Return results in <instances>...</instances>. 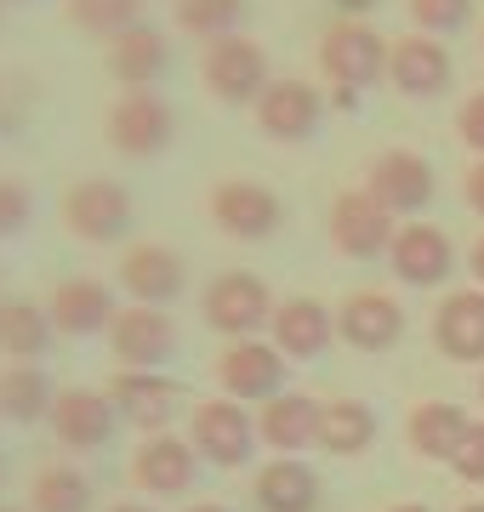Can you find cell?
Wrapping results in <instances>:
<instances>
[{
  "label": "cell",
  "instance_id": "6da1fadb",
  "mask_svg": "<svg viewBox=\"0 0 484 512\" xmlns=\"http://www.w3.org/2000/svg\"><path fill=\"white\" fill-rule=\"evenodd\" d=\"M319 69L342 92H365L388 74V40L376 35L365 18H336L319 40Z\"/></svg>",
  "mask_w": 484,
  "mask_h": 512
},
{
  "label": "cell",
  "instance_id": "7a4b0ae2",
  "mask_svg": "<svg viewBox=\"0 0 484 512\" xmlns=\"http://www.w3.org/2000/svg\"><path fill=\"white\" fill-rule=\"evenodd\" d=\"M103 131H109L114 154H126V160H154V154H166L171 137H177V109H171L160 92H126L109 109Z\"/></svg>",
  "mask_w": 484,
  "mask_h": 512
},
{
  "label": "cell",
  "instance_id": "3957f363",
  "mask_svg": "<svg viewBox=\"0 0 484 512\" xmlns=\"http://www.w3.org/2000/svg\"><path fill=\"white\" fill-rule=\"evenodd\" d=\"M274 291L262 285L257 274H245V268H228V274H217L211 285H205L200 296V313L211 330H223V336H234V342H245V336H257L262 319H274Z\"/></svg>",
  "mask_w": 484,
  "mask_h": 512
},
{
  "label": "cell",
  "instance_id": "277c9868",
  "mask_svg": "<svg viewBox=\"0 0 484 512\" xmlns=\"http://www.w3.org/2000/svg\"><path fill=\"white\" fill-rule=\"evenodd\" d=\"M131 188L114 183V177H80L69 194H63V228L86 245H109L131 228Z\"/></svg>",
  "mask_w": 484,
  "mask_h": 512
},
{
  "label": "cell",
  "instance_id": "5b68a950",
  "mask_svg": "<svg viewBox=\"0 0 484 512\" xmlns=\"http://www.w3.org/2000/svg\"><path fill=\"white\" fill-rule=\"evenodd\" d=\"M205 211H211V222L223 228L228 239H245V245H262V239L280 234L285 222V205L274 188L251 183V177H228V183L211 188V200H205Z\"/></svg>",
  "mask_w": 484,
  "mask_h": 512
},
{
  "label": "cell",
  "instance_id": "8992f818",
  "mask_svg": "<svg viewBox=\"0 0 484 512\" xmlns=\"http://www.w3.org/2000/svg\"><path fill=\"white\" fill-rule=\"evenodd\" d=\"M200 74H205V92L217 103H257L268 92V57H262L257 40H245V35L211 40Z\"/></svg>",
  "mask_w": 484,
  "mask_h": 512
},
{
  "label": "cell",
  "instance_id": "52a82bcc",
  "mask_svg": "<svg viewBox=\"0 0 484 512\" xmlns=\"http://www.w3.org/2000/svg\"><path fill=\"white\" fill-rule=\"evenodd\" d=\"M188 444H194L200 461H211V467H245V461H251V444H257V421L245 416L234 399L194 404Z\"/></svg>",
  "mask_w": 484,
  "mask_h": 512
},
{
  "label": "cell",
  "instance_id": "ba28073f",
  "mask_svg": "<svg viewBox=\"0 0 484 512\" xmlns=\"http://www.w3.org/2000/svg\"><path fill=\"white\" fill-rule=\"evenodd\" d=\"M365 194H371L388 217H416V211L433 200V165L422 160V154H410V148H388V154L371 165Z\"/></svg>",
  "mask_w": 484,
  "mask_h": 512
},
{
  "label": "cell",
  "instance_id": "9c48e42d",
  "mask_svg": "<svg viewBox=\"0 0 484 512\" xmlns=\"http://www.w3.org/2000/svg\"><path fill=\"white\" fill-rule=\"evenodd\" d=\"M325 120V103L308 80H268L257 97V131L268 143H308Z\"/></svg>",
  "mask_w": 484,
  "mask_h": 512
},
{
  "label": "cell",
  "instance_id": "30bf717a",
  "mask_svg": "<svg viewBox=\"0 0 484 512\" xmlns=\"http://www.w3.org/2000/svg\"><path fill=\"white\" fill-rule=\"evenodd\" d=\"M331 245L342 256L371 262V256H382L393 245V217L365 194V188H348V194L331 200Z\"/></svg>",
  "mask_w": 484,
  "mask_h": 512
},
{
  "label": "cell",
  "instance_id": "8fae6325",
  "mask_svg": "<svg viewBox=\"0 0 484 512\" xmlns=\"http://www.w3.org/2000/svg\"><path fill=\"white\" fill-rule=\"evenodd\" d=\"M114 421H120L114 399L92 387H63L52 404V433L63 450H103L114 439Z\"/></svg>",
  "mask_w": 484,
  "mask_h": 512
},
{
  "label": "cell",
  "instance_id": "7c38bea8",
  "mask_svg": "<svg viewBox=\"0 0 484 512\" xmlns=\"http://www.w3.org/2000/svg\"><path fill=\"white\" fill-rule=\"evenodd\" d=\"M217 382H223L228 399H280L285 387V353L268 348V342H257V336H245V342H234V348L217 359Z\"/></svg>",
  "mask_w": 484,
  "mask_h": 512
},
{
  "label": "cell",
  "instance_id": "4fadbf2b",
  "mask_svg": "<svg viewBox=\"0 0 484 512\" xmlns=\"http://www.w3.org/2000/svg\"><path fill=\"white\" fill-rule=\"evenodd\" d=\"M336 336L359 353H388L405 336V308L382 291H354L336 308Z\"/></svg>",
  "mask_w": 484,
  "mask_h": 512
},
{
  "label": "cell",
  "instance_id": "5bb4252c",
  "mask_svg": "<svg viewBox=\"0 0 484 512\" xmlns=\"http://www.w3.org/2000/svg\"><path fill=\"white\" fill-rule=\"evenodd\" d=\"M194 473H200V450L183 444L177 433H149L143 450L131 456V478H137V490H149V495H188Z\"/></svg>",
  "mask_w": 484,
  "mask_h": 512
},
{
  "label": "cell",
  "instance_id": "9a60e30c",
  "mask_svg": "<svg viewBox=\"0 0 484 512\" xmlns=\"http://www.w3.org/2000/svg\"><path fill=\"white\" fill-rule=\"evenodd\" d=\"M109 342H114V359H126V370H154L177 348V325L160 308H126L114 313Z\"/></svg>",
  "mask_w": 484,
  "mask_h": 512
},
{
  "label": "cell",
  "instance_id": "2e32d148",
  "mask_svg": "<svg viewBox=\"0 0 484 512\" xmlns=\"http://www.w3.org/2000/svg\"><path fill=\"white\" fill-rule=\"evenodd\" d=\"M120 285H126V296H137V308H160L188 285V268L171 245H131L120 262Z\"/></svg>",
  "mask_w": 484,
  "mask_h": 512
},
{
  "label": "cell",
  "instance_id": "e0dca14e",
  "mask_svg": "<svg viewBox=\"0 0 484 512\" xmlns=\"http://www.w3.org/2000/svg\"><path fill=\"white\" fill-rule=\"evenodd\" d=\"M268 325H274V348L285 359H319L336 336V313L325 302H314V296H285Z\"/></svg>",
  "mask_w": 484,
  "mask_h": 512
},
{
  "label": "cell",
  "instance_id": "ac0fdd59",
  "mask_svg": "<svg viewBox=\"0 0 484 512\" xmlns=\"http://www.w3.org/2000/svg\"><path fill=\"white\" fill-rule=\"evenodd\" d=\"M388 262L393 274L405 279V285H439V279L456 268V251H450V239L433 228V222H410V228H399L388 245Z\"/></svg>",
  "mask_w": 484,
  "mask_h": 512
},
{
  "label": "cell",
  "instance_id": "d6986e66",
  "mask_svg": "<svg viewBox=\"0 0 484 512\" xmlns=\"http://www.w3.org/2000/svg\"><path fill=\"white\" fill-rule=\"evenodd\" d=\"M109 399L131 427L160 433V427L171 421V410H177V382H166L160 370H120V376L109 382Z\"/></svg>",
  "mask_w": 484,
  "mask_h": 512
},
{
  "label": "cell",
  "instance_id": "ffe728a7",
  "mask_svg": "<svg viewBox=\"0 0 484 512\" xmlns=\"http://www.w3.org/2000/svg\"><path fill=\"white\" fill-rule=\"evenodd\" d=\"M166 69H171V40L160 29H149V23H131L126 35L109 40V74L120 86H131V92H149Z\"/></svg>",
  "mask_w": 484,
  "mask_h": 512
},
{
  "label": "cell",
  "instance_id": "44dd1931",
  "mask_svg": "<svg viewBox=\"0 0 484 512\" xmlns=\"http://www.w3.org/2000/svg\"><path fill=\"white\" fill-rule=\"evenodd\" d=\"M46 313H52L57 336H97V330L114 325V296L103 279H63L52 291V302H46Z\"/></svg>",
  "mask_w": 484,
  "mask_h": 512
},
{
  "label": "cell",
  "instance_id": "7402d4cb",
  "mask_svg": "<svg viewBox=\"0 0 484 512\" xmlns=\"http://www.w3.org/2000/svg\"><path fill=\"white\" fill-rule=\"evenodd\" d=\"M433 348L456 359V365H479L484 359V291H456L445 308L433 313Z\"/></svg>",
  "mask_w": 484,
  "mask_h": 512
},
{
  "label": "cell",
  "instance_id": "603a6c76",
  "mask_svg": "<svg viewBox=\"0 0 484 512\" xmlns=\"http://www.w3.org/2000/svg\"><path fill=\"white\" fill-rule=\"evenodd\" d=\"M388 80L405 97H439L450 86V52L428 35H410L388 52Z\"/></svg>",
  "mask_w": 484,
  "mask_h": 512
},
{
  "label": "cell",
  "instance_id": "cb8c5ba5",
  "mask_svg": "<svg viewBox=\"0 0 484 512\" xmlns=\"http://www.w3.org/2000/svg\"><path fill=\"white\" fill-rule=\"evenodd\" d=\"M251 501H257V512H314L319 507V473L302 467L297 456H280L257 473Z\"/></svg>",
  "mask_w": 484,
  "mask_h": 512
},
{
  "label": "cell",
  "instance_id": "d4e9b609",
  "mask_svg": "<svg viewBox=\"0 0 484 512\" xmlns=\"http://www.w3.org/2000/svg\"><path fill=\"white\" fill-rule=\"evenodd\" d=\"M467 410L462 404H445V399H428V404H416L405 421V433H410V450L416 456H428V461H450L456 456V444L467 439Z\"/></svg>",
  "mask_w": 484,
  "mask_h": 512
},
{
  "label": "cell",
  "instance_id": "484cf974",
  "mask_svg": "<svg viewBox=\"0 0 484 512\" xmlns=\"http://www.w3.org/2000/svg\"><path fill=\"white\" fill-rule=\"evenodd\" d=\"M371 444H376V410L365 399L319 404V450H331V456H365Z\"/></svg>",
  "mask_w": 484,
  "mask_h": 512
},
{
  "label": "cell",
  "instance_id": "4316f807",
  "mask_svg": "<svg viewBox=\"0 0 484 512\" xmlns=\"http://www.w3.org/2000/svg\"><path fill=\"white\" fill-rule=\"evenodd\" d=\"M262 444L268 450H308V439H319V404L308 393H280V399L262 404Z\"/></svg>",
  "mask_w": 484,
  "mask_h": 512
},
{
  "label": "cell",
  "instance_id": "83f0119b",
  "mask_svg": "<svg viewBox=\"0 0 484 512\" xmlns=\"http://www.w3.org/2000/svg\"><path fill=\"white\" fill-rule=\"evenodd\" d=\"M57 387L46 382L40 365H6L0 370V416L18 421V427H35V421H52Z\"/></svg>",
  "mask_w": 484,
  "mask_h": 512
},
{
  "label": "cell",
  "instance_id": "f1b7e54d",
  "mask_svg": "<svg viewBox=\"0 0 484 512\" xmlns=\"http://www.w3.org/2000/svg\"><path fill=\"white\" fill-rule=\"evenodd\" d=\"M52 336H57V325H52V313L46 308H35V302H0V353L6 359H40V353L52 348Z\"/></svg>",
  "mask_w": 484,
  "mask_h": 512
},
{
  "label": "cell",
  "instance_id": "f546056e",
  "mask_svg": "<svg viewBox=\"0 0 484 512\" xmlns=\"http://www.w3.org/2000/svg\"><path fill=\"white\" fill-rule=\"evenodd\" d=\"M29 512H92V478L80 467H40L29 484Z\"/></svg>",
  "mask_w": 484,
  "mask_h": 512
},
{
  "label": "cell",
  "instance_id": "4dcf8cb0",
  "mask_svg": "<svg viewBox=\"0 0 484 512\" xmlns=\"http://www.w3.org/2000/svg\"><path fill=\"white\" fill-rule=\"evenodd\" d=\"M63 12H69V23H75V29L114 40V35H126L131 23H137L143 0H63Z\"/></svg>",
  "mask_w": 484,
  "mask_h": 512
},
{
  "label": "cell",
  "instance_id": "1f68e13d",
  "mask_svg": "<svg viewBox=\"0 0 484 512\" xmlns=\"http://www.w3.org/2000/svg\"><path fill=\"white\" fill-rule=\"evenodd\" d=\"M245 18V0H177V29L205 40L234 35V23Z\"/></svg>",
  "mask_w": 484,
  "mask_h": 512
},
{
  "label": "cell",
  "instance_id": "d6a6232c",
  "mask_svg": "<svg viewBox=\"0 0 484 512\" xmlns=\"http://www.w3.org/2000/svg\"><path fill=\"white\" fill-rule=\"evenodd\" d=\"M410 18L428 35H450V29H462L473 18V0H410Z\"/></svg>",
  "mask_w": 484,
  "mask_h": 512
},
{
  "label": "cell",
  "instance_id": "836d02e7",
  "mask_svg": "<svg viewBox=\"0 0 484 512\" xmlns=\"http://www.w3.org/2000/svg\"><path fill=\"white\" fill-rule=\"evenodd\" d=\"M29 211H35V194L23 183H12V177H0V239H12L29 222Z\"/></svg>",
  "mask_w": 484,
  "mask_h": 512
},
{
  "label": "cell",
  "instance_id": "e575fe53",
  "mask_svg": "<svg viewBox=\"0 0 484 512\" xmlns=\"http://www.w3.org/2000/svg\"><path fill=\"white\" fill-rule=\"evenodd\" d=\"M450 467H456V478H467V484H484V421H473V427H467V439L456 444Z\"/></svg>",
  "mask_w": 484,
  "mask_h": 512
},
{
  "label": "cell",
  "instance_id": "d590c367",
  "mask_svg": "<svg viewBox=\"0 0 484 512\" xmlns=\"http://www.w3.org/2000/svg\"><path fill=\"white\" fill-rule=\"evenodd\" d=\"M456 131H462V143L484 160V92H473L462 109H456Z\"/></svg>",
  "mask_w": 484,
  "mask_h": 512
},
{
  "label": "cell",
  "instance_id": "8d00e7d4",
  "mask_svg": "<svg viewBox=\"0 0 484 512\" xmlns=\"http://www.w3.org/2000/svg\"><path fill=\"white\" fill-rule=\"evenodd\" d=\"M462 194H467V205H473V211H479V217H484V160L473 165V171H467V183H462Z\"/></svg>",
  "mask_w": 484,
  "mask_h": 512
},
{
  "label": "cell",
  "instance_id": "74e56055",
  "mask_svg": "<svg viewBox=\"0 0 484 512\" xmlns=\"http://www.w3.org/2000/svg\"><path fill=\"white\" fill-rule=\"evenodd\" d=\"M331 6H336V18H365L376 0H331Z\"/></svg>",
  "mask_w": 484,
  "mask_h": 512
},
{
  "label": "cell",
  "instance_id": "f35d334b",
  "mask_svg": "<svg viewBox=\"0 0 484 512\" xmlns=\"http://www.w3.org/2000/svg\"><path fill=\"white\" fill-rule=\"evenodd\" d=\"M467 274L479 279V291H484V239L473 245V251H467Z\"/></svg>",
  "mask_w": 484,
  "mask_h": 512
},
{
  "label": "cell",
  "instance_id": "ab89813d",
  "mask_svg": "<svg viewBox=\"0 0 484 512\" xmlns=\"http://www.w3.org/2000/svg\"><path fill=\"white\" fill-rule=\"evenodd\" d=\"M388 512H433V507H422V501H399V507H388Z\"/></svg>",
  "mask_w": 484,
  "mask_h": 512
},
{
  "label": "cell",
  "instance_id": "60d3db41",
  "mask_svg": "<svg viewBox=\"0 0 484 512\" xmlns=\"http://www.w3.org/2000/svg\"><path fill=\"white\" fill-rule=\"evenodd\" d=\"M109 512H154V507H143V501H120V507H109Z\"/></svg>",
  "mask_w": 484,
  "mask_h": 512
},
{
  "label": "cell",
  "instance_id": "b9f144b4",
  "mask_svg": "<svg viewBox=\"0 0 484 512\" xmlns=\"http://www.w3.org/2000/svg\"><path fill=\"white\" fill-rule=\"evenodd\" d=\"M188 512H228V507H217V501H194Z\"/></svg>",
  "mask_w": 484,
  "mask_h": 512
},
{
  "label": "cell",
  "instance_id": "7bdbcfd3",
  "mask_svg": "<svg viewBox=\"0 0 484 512\" xmlns=\"http://www.w3.org/2000/svg\"><path fill=\"white\" fill-rule=\"evenodd\" d=\"M462 512H484V501H467V507Z\"/></svg>",
  "mask_w": 484,
  "mask_h": 512
},
{
  "label": "cell",
  "instance_id": "ee69618b",
  "mask_svg": "<svg viewBox=\"0 0 484 512\" xmlns=\"http://www.w3.org/2000/svg\"><path fill=\"white\" fill-rule=\"evenodd\" d=\"M479 399H484V376H479Z\"/></svg>",
  "mask_w": 484,
  "mask_h": 512
},
{
  "label": "cell",
  "instance_id": "f6af8a7d",
  "mask_svg": "<svg viewBox=\"0 0 484 512\" xmlns=\"http://www.w3.org/2000/svg\"><path fill=\"white\" fill-rule=\"evenodd\" d=\"M0 512H23V507H0Z\"/></svg>",
  "mask_w": 484,
  "mask_h": 512
},
{
  "label": "cell",
  "instance_id": "bcb514c9",
  "mask_svg": "<svg viewBox=\"0 0 484 512\" xmlns=\"http://www.w3.org/2000/svg\"><path fill=\"white\" fill-rule=\"evenodd\" d=\"M0 478H6V461H0Z\"/></svg>",
  "mask_w": 484,
  "mask_h": 512
}]
</instances>
